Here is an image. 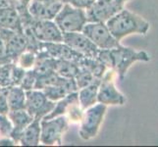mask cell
<instances>
[{"mask_svg": "<svg viewBox=\"0 0 158 147\" xmlns=\"http://www.w3.org/2000/svg\"><path fill=\"white\" fill-rule=\"evenodd\" d=\"M96 58L108 69H113L118 74L120 80L125 79L128 69L137 61L148 62L150 56L145 51H135L132 48L119 46L112 49H99Z\"/></svg>", "mask_w": 158, "mask_h": 147, "instance_id": "6da1fadb", "label": "cell"}, {"mask_svg": "<svg viewBox=\"0 0 158 147\" xmlns=\"http://www.w3.org/2000/svg\"><path fill=\"white\" fill-rule=\"evenodd\" d=\"M106 26L117 40L132 34L146 35L149 30V23L140 16L122 9L106 22Z\"/></svg>", "mask_w": 158, "mask_h": 147, "instance_id": "7a4b0ae2", "label": "cell"}, {"mask_svg": "<svg viewBox=\"0 0 158 147\" xmlns=\"http://www.w3.org/2000/svg\"><path fill=\"white\" fill-rule=\"evenodd\" d=\"M62 32L81 31L88 22L85 10L64 3L53 20Z\"/></svg>", "mask_w": 158, "mask_h": 147, "instance_id": "3957f363", "label": "cell"}, {"mask_svg": "<svg viewBox=\"0 0 158 147\" xmlns=\"http://www.w3.org/2000/svg\"><path fill=\"white\" fill-rule=\"evenodd\" d=\"M106 110L107 106L98 102L85 109L79 130V134L81 139L89 140L96 137L104 119Z\"/></svg>", "mask_w": 158, "mask_h": 147, "instance_id": "277c9868", "label": "cell"}, {"mask_svg": "<svg viewBox=\"0 0 158 147\" xmlns=\"http://www.w3.org/2000/svg\"><path fill=\"white\" fill-rule=\"evenodd\" d=\"M40 143L43 145H61L62 137L69 129L68 118L62 115L40 121Z\"/></svg>", "mask_w": 158, "mask_h": 147, "instance_id": "5b68a950", "label": "cell"}, {"mask_svg": "<svg viewBox=\"0 0 158 147\" xmlns=\"http://www.w3.org/2000/svg\"><path fill=\"white\" fill-rule=\"evenodd\" d=\"M116 72L113 69H107L101 78L100 84L97 92V102L104 105H124L126 102L125 97L118 91L114 84V77Z\"/></svg>", "mask_w": 158, "mask_h": 147, "instance_id": "8992f818", "label": "cell"}, {"mask_svg": "<svg viewBox=\"0 0 158 147\" xmlns=\"http://www.w3.org/2000/svg\"><path fill=\"white\" fill-rule=\"evenodd\" d=\"M81 32L89 37L99 49H112L121 46L119 40L112 35L105 23H86Z\"/></svg>", "mask_w": 158, "mask_h": 147, "instance_id": "52a82bcc", "label": "cell"}, {"mask_svg": "<svg viewBox=\"0 0 158 147\" xmlns=\"http://www.w3.org/2000/svg\"><path fill=\"white\" fill-rule=\"evenodd\" d=\"M55 106V102L49 100L42 90L31 89L26 91L25 109L35 119H42L48 115Z\"/></svg>", "mask_w": 158, "mask_h": 147, "instance_id": "ba28073f", "label": "cell"}, {"mask_svg": "<svg viewBox=\"0 0 158 147\" xmlns=\"http://www.w3.org/2000/svg\"><path fill=\"white\" fill-rule=\"evenodd\" d=\"M122 9H124V5L119 4L115 0H95L91 6L85 10V14L89 23H106Z\"/></svg>", "mask_w": 158, "mask_h": 147, "instance_id": "9c48e42d", "label": "cell"}, {"mask_svg": "<svg viewBox=\"0 0 158 147\" xmlns=\"http://www.w3.org/2000/svg\"><path fill=\"white\" fill-rule=\"evenodd\" d=\"M29 24L35 39L40 42L63 41V32L53 20H36L31 17Z\"/></svg>", "mask_w": 158, "mask_h": 147, "instance_id": "30bf717a", "label": "cell"}, {"mask_svg": "<svg viewBox=\"0 0 158 147\" xmlns=\"http://www.w3.org/2000/svg\"><path fill=\"white\" fill-rule=\"evenodd\" d=\"M63 42L84 57L96 58L99 48L81 31L63 32Z\"/></svg>", "mask_w": 158, "mask_h": 147, "instance_id": "8fae6325", "label": "cell"}, {"mask_svg": "<svg viewBox=\"0 0 158 147\" xmlns=\"http://www.w3.org/2000/svg\"><path fill=\"white\" fill-rule=\"evenodd\" d=\"M0 35L5 41L10 59L15 63L21 54L28 49V41H27L24 32L7 29H0Z\"/></svg>", "mask_w": 158, "mask_h": 147, "instance_id": "7c38bea8", "label": "cell"}, {"mask_svg": "<svg viewBox=\"0 0 158 147\" xmlns=\"http://www.w3.org/2000/svg\"><path fill=\"white\" fill-rule=\"evenodd\" d=\"M62 6L63 3L61 0H54V1L31 0L28 6V10L31 17L36 20H54Z\"/></svg>", "mask_w": 158, "mask_h": 147, "instance_id": "4fadbf2b", "label": "cell"}, {"mask_svg": "<svg viewBox=\"0 0 158 147\" xmlns=\"http://www.w3.org/2000/svg\"><path fill=\"white\" fill-rule=\"evenodd\" d=\"M7 116L13 125V129L10 133V137L12 138L16 144L20 143V139L22 137L24 129L29 126V125L34 121V117L26 111V109H21V110H14L9 111Z\"/></svg>", "mask_w": 158, "mask_h": 147, "instance_id": "5bb4252c", "label": "cell"}, {"mask_svg": "<svg viewBox=\"0 0 158 147\" xmlns=\"http://www.w3.org/2000/svg\"><path fill=\"white\" fill-rule=\"evenodd\" d=\"M40 50H44L48 55L54 59L70 60V61L77 62L83 57L77 52H75L72 48L62 42H40Z\"/></svg>", "mask_w": 158, "mask_h": 147, "instance_id": "9a60e30c", "label": "cell"}, {"mask_svg": "<svg viewBox=\"0 0 158 147\" xmlns=\"http://www.w3.org/2000/svg\"><path fill=\"white\" fill-rule=\"evenodd\" d=\"M0 29L23 31L21 17L16 7L10 6L0 9Z\"/></svg>", "mask_w": 158, "mask_h": 147, "instance_id": "2e32d148", "label": "cell"}, {"mask_svg": "<svg viewBox=\"0 0 158 147\" xmlns=\"http://www.w3.org/2000/svg\"><path fill=\"white\" fill-rule=\"evenodd\" d=\"M100 80L101 79H95L89 85L85 86L83 88H80L78 90L79 103L81 108L84 111L89 107L97 103V92H98Z\"/></svg>", "mask_w": 158, "mask_h": 147, "instance_id": "e0dca14e", "label": "cell"}, {"mask_svg": "<svg viewBox=\"0 0 158 147\" xmlns=\"http://www.w3.org/2000/svg\"><path fill=\"white\" fill-rule=\"evenodd\" d=\"M40 121L41 119H34L27 127L20 139V143L23 146H37L40 142Z\"/></svg>", "mask_w": 158, "mask_h": 147, "instance_id": "ac0fdd59", "label": "cell"}, {"mask_svg": "<svg viewBox=\"0 0 158 147\" xmlns=\"http://www.w3.org/2000/svg\"><path fill=\"white\" fill-rule=\"evenodd\" d=\"M79 102V96H78V91L75 92H71L68 93L65 97H63L62 99H60L55 102V106H54L53 110L46 115L44 120H49L52 118H55L58 116H62V115H66L70 107L72 106L74 103Z\"/></svg>", "mask_w": 158, "mask_h": 147, "instance_id": "d6986e66", "label": "cell"}, {"mask_svg": "<svg viewBox=\"0 0 158 147\" xmlns=\"http://www.w3.org/2000/svg\"><path fill=\"white\" fill-rule=\"evenodd\" d=\"M7 88V102L9 111L25 109L26 104V90L20 85L9 86Z\"/></svg>", "mask_w": 158, "mask_h": 147, "instance_id": "ffe728a7", "label": "cell"}, {"mask_svg": "<svg viewBox=\"0 0 158 147\" xmlns=\"http://www.w3.org/2000/svg\"><path fill=\"white\" fill-rule=\"evenodd\" d=\"M54 71L63 78L75 79L76 75L79 72V66L76 62L70 61V60L55 59Z\"/></svg>", "mask_w": 158, "mask_h": 147, "instance_id": "44dd1931", "label": "cell"}, {"mask_svg": "<svg viewBox=\"0 0 158 147\" xmlns=\"http://www.w3.org/2000/svg\"><path fill=\"white\" fill-rule=\"evenodd\" d=\"M42 91L48 99L54 102L62 99L68 93H71V91L64 85H47L42 89Z\"/></svg>", "mask_w": 158, "mask_h": 147, "instance_id": "7402d4cb", "label": "cell"}, {"mask_svg": "<svg viewBox=\"0 0 158 147\" xmlns=\"http://www.w3.org/2000/svg\"><path fill=\"white\" fill-rule=\"evenodd\" d=\"M14 62L0 65V86L9 88L12 85V68Z\"/></svg>", "mask_w": 158, "mask_h": 147, "instance_id": "603a6c76", "label": "cell"}, {"mask_svg": "<svg viewBox=\"0 0 158 147\" xmlns=\"http://www.w3.org/2000/svg\"><path fill=\"white\" fill-rule=\"evenodd\" d=\"M35 61H36V54L31 51L26 50L18 57L15 63L25 70H30L34 68Z\"/></svg>", "mask_w": 158, "mask_h": 147, "instance_id": "cb8c5ba5", "label": "cell"}, {"mask_svg": "<svg viewBox=\"0 0 158 147\" xmlns=\"http://www.w3.org/2000/svg\"><path fill=\"white\" fill-rule=\"evenodd\" d=\"M96 78H94V76L92 75L89 71H88L85 68L79 67V72L77 73L75 77L76 84L78 86V90L80 88H83L85 86L89 85L90 83H92Z\"/></svg>", "mask_w": 158, "mask_h": 147, "instance_id": "d4e9b609", "label": "cell"}, {"mask_svg": "<svg viewBox=\"0 0 158 147\" xmlns=\"http://www.w3.org/2000/svg\"><path fill=\"white\" fill-rule=\"evenodd\" d=\"M36 80V73L34 69H30V70H26V73L23 80L21 81L20 86L24 90L28 91L31 90L35 88V84Z\"/></svg>", "mask_w": 158, "mask_h": 147, "instance_id": "484cf974", "label": "cell"}, {"mask_svg": "<svg viewBox=\"0 0 158 147\" xmlns=\"http://www.w3.org/2000/svg\"><path fill=\"white\" fill-rule=\"evenodd\" d=\"M13 129V125L11 123L7 115L0 114V137H10Z\"/></svg>", "mask_w": 158, "mask_h": 147, "instance_id": "4316f807", "label": "cell"}, {"mask_svg": "<svg viewBox=\"0 0 158 147\" xmlns=\"http://www.w3.org/2000/svg\"><path fill=\"white\" fill-rule=\"evenodd\" d=\"M68 116L70 121H72L74 123H77V122H81V119H83L84 116V110L81 108L80 106V103L79 102H76L74 104L70 107V109L67 112Z\"/></svg>", "mask_w": 158, "mask_h": 147, "instance_id": "83f0119b", "label": "cell"}, {"mask_svg": "<svg viewBox=\"0 0 158 147\" xmlns=\"http://www.w3.org/2000/svg\"><path fill=\"white\" fill-rule=\"evenodd\" d=\"M26 73V70L14 63L12 68V85H20Z\"/></svg>", "mask_w": 158, "mask_h": 147, "instance_id": "f1b7e54d", "label": "cell"}, {"mask_svg": "<svg viewBox=\"0 0 158 147\" xmlns=\"http://www.w3.org/2000/svg\"><path fill=\"white\" fill-rule=\"evenodd\" d=\"M61 1L63 4L68 3L76 8H81V9L86 10L91 6L92 3H94L95 0H61Z\"/></svg>", "mask_w": 158, "mask_h": 147, "instance_id": "f546056e", "label": "cell"}, {"mask_svg": "<svg viewBox=\"0 0 158 147\" xmlns=\"http://www.w3.org/2000/svg\"><path fill=\"white\" fill-rule=\"evenodd\" d=\"M11 62H12V60L10 59V57L8 55L6 44H5L3 37L1 36V35H0V65L11 63Z\"/></svg>", "mask_w": 158, "mask_h": 147, "instance_id": "4dcf8cb0", "label": "cell"}, {"mask_svg": "<svg viewBox=\"0 0 158 147\" xmlns=\"http://www.w3.org/2000/svg\"><path fill=\"white\" fill-rule=\"evenodd\" d=\"M9 112L8 102H7V88H3L0 93V114L7 115Z\"/></svg>", "mask_w": 158, "mask_h": 147, "instance_id": "1f68e13d", "label": "cell"}, {"mask_svg": "<svg viewBox=\"0 0 158 147\" xmlns=\"http://www.w3.org/2000/svg\"><path fill=\"white\" fill-rule=\"evenodd\" d=\"M13 145H16V143L10 137H0V146H13Z\"/></svg>", "mask_w": 158, "mask_h": 147, "instance_id": "d6a6232c", "label": "cell"}, {"mask_svg": "<svg viewBox=\"0 0 158 147\" xmlns=\"http://www.w3.org/2000/svg\"><path fill=\"white\" fill-rule=\"evenodd\" d=\"M10 6L16 7V0H0V9Z\"/></svg>", "mask_w": 158, "mask_h": 147, "instance_id": "836d02e7", "label": "cell"}, {"mask_svg": "<svg viewBox=\"0 0 158 147\" xmlns=\"http://www.w3.org/2000/svg\"><path fill=\"white\" fill-rule=\"evenodd\" d=\"M31 1V0H16V7H18V6L28 7Z\"/></svg>", "mask_w": 158, "mask_h": 147, "instance_id": "e575fe53", "label": "cell"}, {"mask_svg": "<svg viewBox=\"0 0 158 147\" xmlns=\"http://www.w3.org/2000/svg\"><path fill=\"white\" fill-rule=\"evenodd\" d=\"M116 2H118L119 4H121V5H124V3L126 2V1H129V0H115Z\"/></svg>", "mask_w": 158, "mask_h": 147, "instance_id": "d590c367", "label": "cell"}, {"mask_svg": "<svg viewBox=\"0 0 158 147\" xmlns=\"http://www.w3.org/2000/svg\"><path fill=\"white\" fill-rule=\"evenodd\" d=\"M39 1H54V0H39Z\"/></svg>", "mask_w": 158, "mask_h": 147, "instance_id": "8d00e7d4", "label": "cell"}, {"mask_svg": "<svg viewBox=\"0 0 158 147\" xmlns=\"http://www.w3.org/2000/svg\"><path fill=\"white\" fill-rule=\"evenodd\" d=\"M2 89H3V88H1V86H0V93H1V91H2Z\"/></svg>", "mask_w": 158, "mask_h": 147, "instance_id": "74e56055", "label": "cell"}]
</instances>
